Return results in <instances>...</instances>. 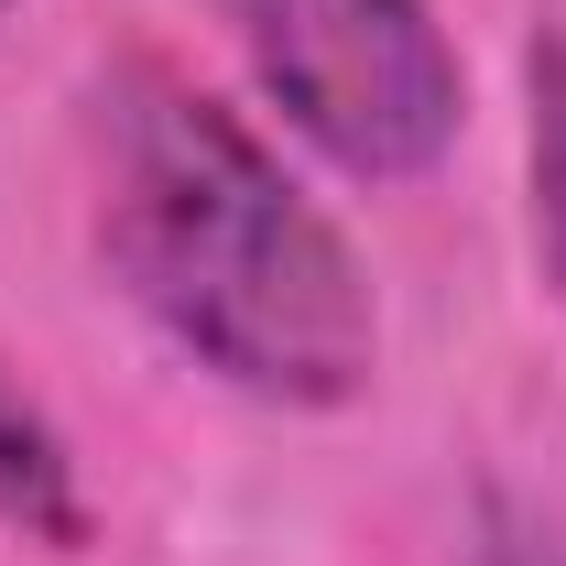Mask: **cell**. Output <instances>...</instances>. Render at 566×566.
I'll return each mask as SVG.
<instances>
[{"instance_id":"5b68a950","label":"cell","mask_w":566,"mask_h":566,"mask_svg":"<svg viewBox=\"0 0 566 566\" xmlns=\"http://www.w3.org/2000/svg\"><path fill=\"white\" fill-rule=\"evenodd\" d=\"M491 566H566V556L545 545V534H501V545H491Z\"/></svg>"},{"instance_id":"3957f363","label":"cell","mask_w":566,"mask_h":566,"mask_svg":"<svg viewBox=\"0 0 566 566\" xmlns=\"http://www.w3.org/2000/svg\"><path fill=\"white\" fill-rule=\"evenodd\" d=\"M0 523L33 534V545H87V501H76L66 447L11 381H0Z\"/></svg>"},{"instance_id":"277c9868","label":"cell","mask_w":566,"mask_h":566,"mask_svg":"<svg viewBox=\"0 0 566 566\" xmlns=\"http://www.w3.org/2000/svg\"><path fill=\"white\" fill-rule=\"evenodd\" d=\"M523 98H534V132H523V164H534V251H545V283L566 305V33H534Z\"/></svg>"},{"instance_id":"7a4b0ae2","label":"cell","mask_w":566,"mask_h":566,"mask_svg":"<svg viewBox=\"0 0 566 566\" xmlns=\"http://www.w3.org/2000/svg\"><path fill=\"white\" fill-rule=\"evenodd\" d=\"M251 76L359 186H403L458 142V55L424 0H229Z\"/></svg>"},{"instance_id":"6da1fadb","label":"cell","mask_w":566,"mask_h":566,"mask_svg":"<svg viewBox=\"0 0 566 566\" xmlns=\"http://www.w3.org/2000/svg\"><path fill=\"white\" fill-rule=\"evenodd\" d=\"M109 273L197 349L218 381L262 403H349L381 359L370 273L305 208L262 142L186 76L109 87V175H98Z\"/></svg>"}]
</instances>
